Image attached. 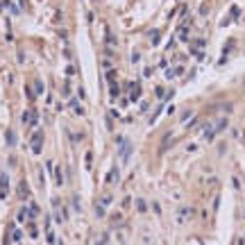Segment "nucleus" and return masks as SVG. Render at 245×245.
Here are the masks:
<instances>
[{"label": "nucleus", "mask_w": 245, "mask_h": 245, "mask_svg": "<svg viewBox=\"0 0 245 245\" xmlns=\"http://www.w3.org/2000/svg\"><path fill=\"white\" fill-rule=\"evenodd\" d=\"M227 116H218V118H213L211 123H204V127H202V141L204 143H211L216 136H218L225 127H227Z\"/></svg>", "instance_id": "nucleus-1"}, {"label": "nucleus", "mask_w": 245, "mask_h": 245, "mask_svg": "<svg viewBox=\"0 0 245 245\" xmlns=\"http://www.w3.org/2000/svg\"><path fill=\"white\" fill-rule=\"evenodd\" d=\"M195 216V211L191 207H179V209H175V220H177V225H186L191 218Z\"/></svg>", "instance_id": "nucleus-2"}, {"label": "nucleus", "mask_w": 245, "mask_h": 245, "mask_svg": "<svg viewBox=\"0 0 245 245\" xmlns=\"http://www.w3.org/2000/svg\"><path fill=\"white\" fill-rule=\"evenodd\" d=\"M116 141H118V145H120V150H118L120 161H123V163H127V161H130V154H132V143L127 141V139H120V136H118Z\"/></svg>", "instance_id": "nucleus-3"}, {"label": "nucleus", "mask_w": 245, "mask_h": 245, "mask_svg": "<svg viewBox=\"0 0 245 245\" xmlns=\"http://www.w3.org/2000/svg\"><path fill=\"white\" fill-rule=\"evenodd\" d=\"M30 145H32V152H34V154H39V152H41V145H43V134H41V132H34V134H32Z\"/></svg>", "instance_id": "nucleus-4"}, {"label": "nucleus", "mask_w": 245, "mask_h": 245, "mask_svg": "<svg viewBox=\"0 0 245 245\" xmlns=\"http://www.w3.org/2000/svg\"><path fill=\"white\" fill-rule=\"evenodd\" d=\"M189 34H191V21H184V23L177 27V39H179V41H186V39H189Z\"/></svg>", "instance_id": "nucleus-5"}, {"label": "nucleus", "mask_w": 245, "mask_h": 245, "mask_svg": "<svg viewBox=\"0 0 245 245\" xmlns=\"http://www.w3.org/2000/svg\"><path fill=\"white\" fill-rule=\"evenodd\" d=\"M118 179H120V168H118V166H114V168L109 170V175H107V177H104V184H118Z\"/></svg>", "instance_id": "nucleus-6"}, {"label": "nucleus", "mask_w": 245, "mask_h": 245, "mask_svg": "<svg viewBox=\"0 0 245 245\" xmlns=\"http://www.w3.org/2000/svg\"><path fill=\"white\" fill-rule=\"evenodd\" d=\"M104 43L109 45V48H116V45H118V39H116V34L111 32V27H107V25H104Z\"/></svg>", "instance_id": "nucleus-7"}, {"label": "nucleus", "mask_w": 245, "mask_h": 245, "mask_svg": "<svg viewBox=\"0 0 245 245\" xmlns=\"http://www.w3.org/2000/svg\"><path fill=\"white\" fill-rule=\"evenodd\" d=\"M68 107H71L77 116H84V109L80 107V98H68Z\"/></svg>", "instance_id": "nucleus-8"}, {"label": "nucleus", "mask_w": 245, "mask_h": 245, "mask_svg": "<svg viewBox=\"0 0 245 245\" xmlns=\"http://www.w3.org/2000/svg\"><path fill=\"white\" fill-rule=\"evenodd\" d=\"M9 195V184H7V173L0 175V198H7Z\"/></svg>", "instance_id": "nucleus-9"}, {"label": "nucleus", "mask_w": 245, "mask_h": 245, "mask_svg": "<svg viewBox=\"0 0 245 245\" xmlns=\"http://www.w3.org/2000/svg\"><path fill=\"white\" fill-rule=\"evenodd\" d=\"M134 207H136V211H139V213H148V202H145L143 198H136Z\"/></svg>", "instance_id": "nucleus-10"}, {"label": "nucleus", "mask_w": 245, "mask_h": 245, "mask_svg": "<svg viewBox=\"0 0 245 245\" xmlns=\"http://www.w3.org/2000/svg\"><path fill=\"white\" fill-rule=\"evenodd\" d=\"M27 216H30V218H32V220H34V218H36V216H39V204H36V202H32V204H30V207H27Z\"/></svg>", "instance_id": "nucleus-11"}, {"label": "nucleus", "mask_w": 245, "mask_h": 245, "mask_svg": "<svg viewBox=\"0 0 245 245\" xmlns=\"http://www.w3.org/2000/svg\"><path fill=\"white\" fill-rule=\"evenodd\" d=\"M52 177H55V184H57V186H61V184H64V175H61V168H55Z\"/></svg>", "instance_id": "nucleus-12"}, {"label": "nucleus", "mask_w": 245, "mask_h": 245, "mask_svg": "<svg viewBox=\"0 0 245 245\" xmlns=\"http://www.w3.org/2000/svg\"><path fill=\"white\" fill-rule=\"evenodd\" d=\"M5 136H7V139H5V141H7V145H16V134H14L12 130H7V134H5Z\"/></svg>", "instance_id": "nucleus-13"}, {"label": "nucleus", "mask_w": 245, "mask_h": 245, "mask_svg": "<svg viewBox=\"0 0 245 245\" xmlns=\"http://www.w3.org/2000/svg\"><path fill=\"white\" fill-rule=\"evenodd\" d=\"M18 195H21V198H27V195H30V191H27V184H25V182H21V186H18Z\"/></svg>", "instance_id": "nucleus-14"}, {"label": "nucleus", "mask_w": 245, "mask_h": 245, "mask_svg": "<svg viewBox=\"0 0 245 245\" xmlns=\"http://www.w3.org/2000/svg\"><path fill=\"white\" fill-rule=\"evenodd\" d=\"M84 166H86V170H91V166H93V154H91V152H86V157H84Z\"/></svg>", "instance_id": "nucleus-15"}, {"label": "nucleus", "mask_w": 245, "mask_h": 245, "mask_svg": "<svg viewBox=\"0 0 245 245\" xmlns=\"http://www.w3.org/2000/svg\"><path fill=\"white\" fill-rule=\"evenodd\" d=\"M111 193H107V195H102V198H100V204H102V207H109V204H111Z\"/></svg>", "instance_id": "nucleus-16"}, {"label": "nucleus", "mask_w": 245, "mask_h": 245, "mask_svg": "<svg viewBox=\"0 0 245 245\" xmlns=\"http://www.w3.org/2000/svg\"><path fill=\"white\" fill-rule=\"evenodd\" d=\"M150 41H152V45H159V41H161V34L154 30V32L150 34Z\"/></svg>", "instance_id": "nucleus-17"}, {"label": "nucleus", "mask_w": 245, "mask_h": 245, "mask_svg": "<svg viewBox=\"0 0 245 245\" xmlns=\"http://www.w3.org/2000/svg\"><path fill=\"white\" fill-rule=\"evenodd\" d=\"M238 16H241V9H238V7H232V12H229V21H236Z\"/></svg>", "instance_id": "nucleus-18"}, {"label": "nucleus", "mask_w": 245, "mask_h": 245, "mask_svg": "<svg viewBox=\"0 0 245 245\" xmlns=\"http://www.w3.org/2000/svg\"><path fill=\"white\" fill-rule=\"evenodd\" d=\"M27 227H30V236L34 238L36 234H39V229H36V225H34V220H30V222H27Z\"/></svg>", "instance_id": "nucleus-19"}, {"label": "nucleus", "mask_w": 245, "mask_h": 245, "mask_svg": "<svg viewBox=\"0 0 245 245\" xmlns=\"http://www.w3.org/2000/svg\"><path fill=\"white\" fill-rule=\"evenodd\" d=\"M170 141H173V132H168V134H166V139H163V143H161V148H168V145H170Z\"/></svg>", "instance_id": "nucleus-20"}, {"label": "nucleus", "mask_w": 245, "mask_h": 245, "mask_svg": "<svg viewBox=\"0 0 245 245\" xmlns=\"http://www.w3.org/2000/svg\"><path fill=\"white\" fill-rule=\"evenodd\" d=\"M12 236H14V241H21V236H23V234H21V229H16V227H14Z\"/></svg>", "instance_id": "nucleus-21"}, {"label": "nucleus", "mask_w": 245, "mask_h": 245, "mask_svg": "<svg viewBox=\"0 0 245 245\" xmlns=\"http://www.w3.org/2000/svg\"><path fill=\"white\" fill-rule=\"evenodd\" d=\"M195 150H198V143H189L186 145V152H195Z\"/></svg>", "instance_id": "nucleus-22"}, {"label": "nucleus", "mask_w": 245, "mask_h": 245, "mask_svg": "<svg viewBox=\"0 0 245 245\" xmlns=\"http://www.w3.org/2000/svg\"><path fill=\"white\" fill-rule=\"evenodd\" d=\"M34 91H36V93H43V82H36V84H34Z\"/></svg>", "instance_id": "nucleus-23"}, {"label": "nucleus", "mask_w": 245, "mask_h": 245, "mask_svg": "<svg viewBox=\"0 0 245 245\" xmlns=\"http://www.w3.org/2000/svg\"><path fill=\"white\" fill-rule=\"evenodd\" d=\"M66 75H75V66H73V64L66 66Z\"/></svg>", "instance_id": "nucleus-24"}, {"label": "nucleus", "mask_w": 245, "mask_h": 245, "mask_svg": "<svg viewBox=\"0 0 245 245\" xmlns=\"http://www.w3.org/2000/svg\"><path fill=\"white\" fill-rule=\"evenodd\" d=\"M232 184H234V189H241V179L238 177H232Z\"/></svg>", "instance_id": "nucleus-25"}, {"label": "nucleus", "mask_w": 245, "mask_h": 245, "mask_svg": "<svg viewBox=\"0 0 245 245\" xmlns=\"http://www.w3.org/2000/svg\"><path fill=\"white\" fill-rule=\"evenodd\" d=\"M154 93H157V98H163V89H161V86H157Z\"/></svg>", "instance_id": "nucleus-26"}, {"label": "nucleus", "mask_w": 245, "mask_h": 245, "mask_svg": "<svg viewBox=\"0 0 245 245\" xmlns=\"http://www.w3.org/2000/svg\"><path fill=\"white\" fill-rule=\"evenodd\" d=\"M95 245H107V236H102V238H98V241H95Z\"/></svg>", "instance_id": "nucleus-27"}, {"label": "nucleus", "mask_w": 245, "mask_h": 245, "mask_svg": "<svg viewBox=\"0 0 245 245\" xmlns=\"http://www.w3.org/2000/svg\"><path fill=\"white\" fill-rule=\"evenodd\" d=\"M243 218H245V211H243Z\"/></svg>", "instance_id": "nucleus-28"}]
</instances>
